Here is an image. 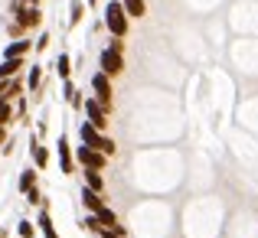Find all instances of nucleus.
<instances>
[{
  "label": "nucleus",
  "instance_id": "1",
  "mask_svg": "<svg viewBox=\"0 0 258 238\" xmlns=\"http://www.w3.org/2000/svg\"><path fill=\"white\" fill-rule=\"evenodd\" d=\"M79 140H82L85 147H92V150H101L108 160L118 153V144H114V137H108V134H101L98 127H92L88 121H82L79 124Z\"/></svg>",
  "mask_w": 258,
  "mask_h": 238
},
{
  "label": "nucleus",
  "instance_id": "2",
  "mask_svg": "<svg viewBox=\"0 0 258 238\" xmlns=\"http://www.w3.org/2000/svg\"><path fill=\"white\" fill-rule=\"evenodd\" d=\"M105 30L111 33V36H118V39L127 36V30H131V20H127L121 0H108V4H105Z\"/></svg>",
  "mask_w": 258,
  "mask_h": 238
},
{
  "label": "nucleus",
  "instance_id": "3",
  "mask_svg": "<svg viewBox=\"0 0 258 238\" xmlns=\"http://www.w3.org/2000/svg\"><path fill=\"white\" fill-rule=\"evenodd\" d=\"M72 157H76V167H82V170H101V173H105V167H108L105 153L92 150V147H85V144L72 147Z\"/></svg>",
  "mask_w": 258,
  "mask_h": 238
},
{
  "label": "nucleus",
  "instance_id": "4",
  "mask_svg": "<svg viewBox=\"0 0 258 238\" xmlns=\"http://www.w3.org/2000/svg\"><path fill=\"white\" fill-rule=\"evenodd\" d=\"M10 10H13V20H17L26 33H30V30H39V23H43V10H39V7H26L23 0H13Z\"/></svg>",
  "mask_w": 258,
  "mask_h": 238
},
{
  "label": "nucleus",
  "instance_id": "5",
  "mask_svg": "<svg viewBox=\"0 0 258 238\" xmlns=\"http://www.w3.org/2000/svg\"><path fill=\"white\" fill-rule=\"evenodd\" d=\"M92 98L98 101L101 108H108V111L114 108V85H111V78H108L105 72H95L92 75Z\"/></svg>",
  "mask_w": 258,
  "mask_h": 238
},
{
  "label": "nucleus",
  "instance_id": "6",
  "mask_svg": "<svg viewBox=\"0 0 258 238\" xmlns=\"http://www.w3.org/2000/svg\"><path fill=\"white\" fill-rule=\"evenodd\" d=\"M82 111H85V118H88V124H92V127H98L101 134L108 131V124H111V121H108V118H111V111H108V108H101L92 95L82 101Z\"/></svg>",
  "mask_w": 258,
  "mask_h": 238
},
{
  "label": "nucleus",
  "instance_id": "7",
  "mask_svg": "<svg viewBox=\"0 0 258 238\" xmlns=\"http://www.w3.org/2000/svg\"><path fill=\"white\" fill-rule=\"evenodd\" d=\"M98 72H105L108 78H118L121 72H124V56L105 46V49H101V56H98Z\"/></svg>",
  "mask_w": 258,
  "mask_h": 238
},
{
  "label": "nucleus",
  "instance_id": "8",
  "mask_svg": "<svg viewBox=\"0 0 258 238\" xmlns=\"http://www.w3.org/2000/svg\"><path fill=\"white\" fill-rule=\"evenodd\" d=\"M56 150H59V170H62L66 176H72V173H76V157H72V144H69L66 134H59Z\"/></svg>",
  "mask_w": 258,
  "mask_h": 238
},
{
  "label": "nucleus",
  "instance_id": "9",
  "mask_svg": "<svg viewBox=\"0 0 258 238\" xmlns=\"http://www.w3.org/2000/svg\"><path fill=\"white\" fill-rule=\"evenodd\" d=\"M30 160H33V167H36V170L49 167V147H43L39 134H33V137H30Z\"/></svg>",
  "mask_w": 258,
  "mask_h": 238
},
{
  "label": "nucleus",
  "instance_id": "10",
  "mask_svg": "<svg viewBox=\"0 0 258 238\" xmlns=\"http://www.w3.org/2000/svg\"><path fill=\"white\" fill-rule=\"evenodd\" d=\"M33 49V39H13V43H7L4 49V59H26V52Z\"/></svg>",
  "mask_w": 258,
  "mask_h": 238
},
{
  "label": "nucleus",
  "instance_id": "11",
  "mask_svg": "<svg viewBox=\"0 0 258 238\" xmlns=\"http://www.w3.org/2000/svg\"><path fill=\"white\" fill-rule=\"evenodd\" d=\"M26 69V59H4V62H0V78H17L20 72Z\"/></svg>",
  "mask_w": 258,
  "mask_h": 238
},
{
  "label": "nucleus",
  "instance_id": "12",
  "mask_svg": "<svg viewBox=\"0 0 258 238\" xmlns=\"http://www.w3.org/2000/svg\"><path fill=\"white\" fill-rule=\"evenodd\" d=\"M36 180H39V170H36V167H26V170H20V180H17L20 193H30V189H36Z\"/></svg>",
  "mask_w": 258,
  "mask_h": 238
},
{
  "label": "nucleus",
  "instance_id": "13",
  "mask_svg": "<svg viewBox=\"0 0 258 238\" xmlns=\"http://www.w3.org/2000/svg\"><path fill=\"white\" fill-rule=\"evenodd\" d=\"M127 20H144L147 17V0H121Z\"/></svg>",
  "mask_w": 258,
  "mask_h": 238
},
{
  "label": "nucleus",
  "instance_id": "14",
  "mask_svg": "<svg viewBox=\"0 0 258 238\" xmlns=\"http://www.w3.org/2000/svg\"><path fill=\"white\" fill-rule=\"evenodd\" d=\"M82 206L88 209V212H98L101 206H105V199H101V193H95V189H88V186H82Z\"/></svg>",
  "mask_w": 258,
  "mask_h": 238
},
{
  "label": "nucleus",
  "instance_id": "15",
  "mask_svg": "<svg viewBox=\"0 0 258 238\" xmlns=\"http://www.w3.org/2000/svg\"><path fill=\"white\" fill-rule=\"evenodd\" d=\"M36 225H39V232H43L46 238H59L56 225H52V215H49V209H39V219H36Z\"/></svg>",
  "mask_w": 258,
  "mask_h": 238
},
{
  "label": "nucleus",
  "instance_id": "16",
  "mask_svg": "<svg viewBox=\"0 0 258 238\" xmlns=\"http://www.w3.org/2000/svg\"><path fill=\"white\" fill-rule=\"evenodd\" d=\"M85 176V186L95 189V193H105V176H101V170H82Z\"/></svg>",
  "mask_w": 258,
  "mask_h": 238
},
{
  "label": "nucleus",
  "instance_id": "17",
  "mask_svg": "<svg viewBox=\"0 0 258 238\" xmlns=\"http://www.w3.org/2000/svg\"><path fill=\"white\" fill-rule=\"evenodd\" d=\"M56 75L62 78V82L72 78V59H69V52H62V56L56 59Z\"/></svg>",
  "mask_w": 258,
  "mask_h": 238
},
{
  "label": "nucleus",
  "instance_id": "18",
  "mask_svg": "<svg viewBox=\"0 0 258 238\" xmlns=\"http://www.w3.org/2000/svg\"><path fill=\"white\" fill-rule=\"evenodd\" d=\"M39 85H43V65H33L26 72V92H39Z\"/></svg>",
  "mask_w": 258,
  "mask_h": 238
},
{
  "label": "nucleus",
  "instance_id": "19",
  "mask_svg": "<svg viewBox=\"0 0 258 238\" xmlns=\"http://www.w3.org/2000/svg\"><path fill=\"white\" fill-rule=\"evenodd\" d=\"M95 215H98L101 228H114V225H118V215H114V212H111V209H108V206H101V209H98V212H95Z\"/></svg>",
  "mask_w": 258,
  "mask_h": 238
},
{
  "label": "nucleus",
  "instance_id": "20",
  "mask_svg": "<svg viewBox=\"0 0 258 238\" xmlns=\"http://www.w3.org/2000/svg\"><path fill=\"white\" fill-rule=\"evenodd\" d=\"M13 124V101H0V127Z\"/></svg>",
  "mask_w": 258,
  "mask_h": 238
},
{
  "label": "nucleus",
  "instance_id": "21",
  "mask_svg": "<svg viewBox=\"0 0 258 238\" xmlns=\"http://www.w3.org/2000/svg\"><path fill=\"white\" fill-rule=\"evenodd\" d=\"M17 235H20V238H36V222L23 219V222L17 225Z\"/></svg>",
  "mask_w": 258,
  "mask_h": 238
},
{
  "label": "nucleus",
  "instance_id": "22",
  "mask_svg": "<svg viewBox=\"0 0 258 238\" xmlns=\"http://www.w3.org/2000/svg\"><path fill=\"white\" fill-rule=\"evenodd\" d=\"M82 13H85L82 0H72V17H69V23H72V26H79V23H82Z\"/></svg>",
  "mask_w": 258,
  "mask_h": 238
},
{
  "label": "nucleus",
  "instance_id": "23",
  "mask_svg": "<svg viewBox=\"0 0 258 238\" xmlns=\"http://www.w3.org/2000/svg\"><path fill=\"white\" fill-rule=\"evenodd\" d=\"M82 228H88V232H95V235H98V232H101L98 215H92V212H88V215H85V222H82Z\"/></svg>",
  "mask_w": 258,
  "mask_h": 238
},
{
  "label": "nucleus",
  "instance_id": "24",
  "mask_svg": "<svg viewBox=\"0 0 258 238\" xmlns=\"http://www.w3.org/2000/svg\"><path fill=\"white\" fill-rule=\"evenodd\" d=\"M26 202H30V206H43L46 209V199H43V193H39V189H30V193H26Z\"/></svg>",
  "mask_w": 258,
  "mask_h": 238
},
{
  "label": "nucleus",
  "instance_id": "25",
  "mask_svg": "<svg viewBox=\"0 0 258 238\" xmlns=\"http://www.w3.org/2000/svg\"><path fill=\"white\" fill-rule=\"evenodd\" d=\"M7 33H10V39H23V33H26V30H23V26L17 23V20H13V23L7 26Z\"/></svg>",
  "mask_w": 258,
  "mask_h": 238
},
{
  "label": "nucleus",
  "instance_id": "26",
  "mask_svg": "<svg viewBox=\"0 0 258 238\" xmlns=\"http://www.w3.org/2000/svg\"><path fill=\"white\" fill-rule=\"evenodd\" d=\"M46 46H49V33H39V39L33 43V49H36V52H43Z\"/></svg>",
  "mask_w": 258,
  "mask_h": 238
},
{
  "label": "nucleus",
  "instance_id": "27",
  "mask_svg": "<svg viewBox=\"0 0 258 238\" xmlns=\"http://www.w3.org/2000/svg\"><path fill=\"white\" fill-rule=\"evenodd\" d=\"M108 49H114V52H121V56H124V39L111 36V43H108Z\"/></svg>",
  "mask_w": 258,
  "mask_h": 238
},
{
  "label": "nucleus",
  "instance_id": "28",
  "mask_svg": "<svg viewBox=\"0 0 258 238\" xmlns=\"http://www.w3.org/2000/svg\"><path fill=\"white\" fill-rule=\"evenodd\" d=\"M82 101H85V98H82V92L76 88V92L69 95V105H72V108H82Z\"/></svg>",
  "mask_w": 258,
  "mask_h": 238
},
{
  "label": "nucleus",
  "instance_id": "29",
  "mask_svg": "<svg viewBox=\"0 0 258 238\" xmlns=\"http://www.w3.org/2000/svg\"><path fill=\"white\" fill-rule=\"evenodd\" d=\"M7 88H10V82L0 78V101H10V98H7Z\"/></svg>",
  "mask_w": 258,
  "mask_h": 238
},
{
  "label": "nucleus",
  "instance_id": "30",
  "mask_svg": "<svg viewBox=\"0 0 258 238\" xmlns=\"http://www.w3.org/2000/svg\"><path fill=\"white\" fill-rule=\"evenodd\" d=\"M7 140H10V131H7V127H0V147H4Z\"/></svg>",
  "mask_w": 258,
  "mask_h": 238
}]
</instances>
